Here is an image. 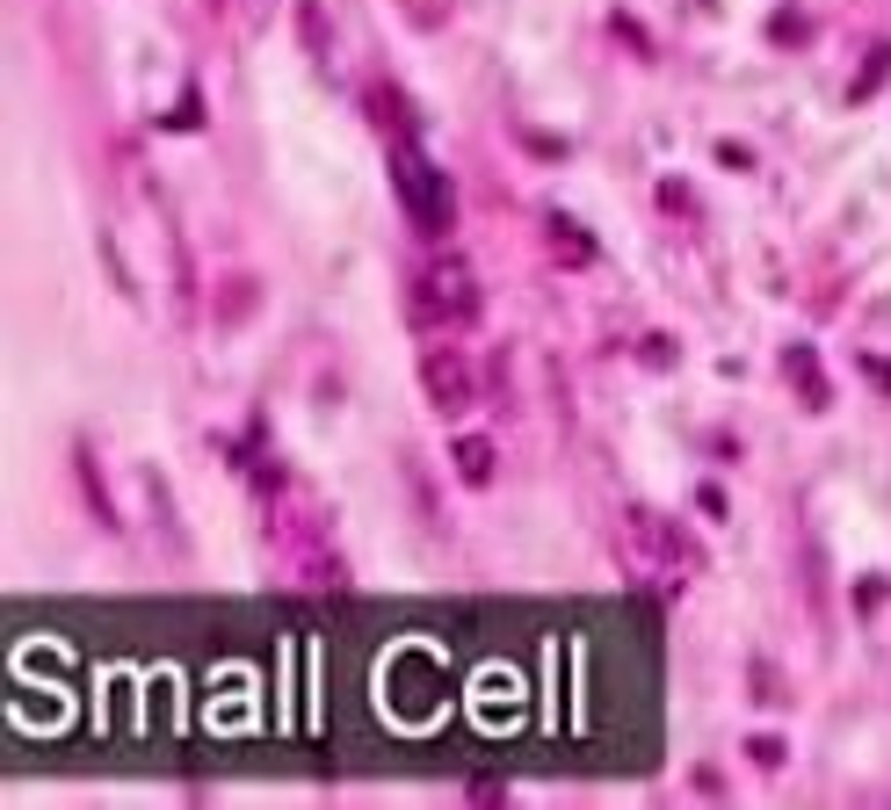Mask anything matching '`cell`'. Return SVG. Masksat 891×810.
Wrapping results in <instances>:
<instances>
[{
    "label": "cell",
    "instance_id": "obj_3",
    "mask_svg": "<svg viewBox=\"0 0 891 810\" xmlns=\"http://www.w3.org/2000/svg\"><path fill=\"white\" fill-rule=\"evenodd\" d=\"M420 384H428V398H436L442 413H464V406H472V377H464V363H457L450 347H428V355H420Z\"/></svg>",
    "mask_w": 891,
    "mask_h": 810
},
{
    "label": "cell",
    "instance_id": "obj_2",
    "mask_svg": "<svg viewBox=\"0 0 891 810\" xmlns=\"http://www.w3.org/2000/svg\"><path fill=\"white\" fill-rule=\"evenodd\" d=\"M472 297H479V282L457 254H442L436 268L420 276V311H472Z\"/></svg>",
    "mask_w": 891,
    "mask_h": 810
},
{
    "label": "cell",
    "instance_id": "obj_4",
    "mask_svg": "<svg viewBox=\"0 0 891 810\" xmlns=\"http://www.w3.org/2000/svg\"><path fill=\"white\" fill-rule=\"evenodd\" d=\"M450 464L464 470L472 485H486V478H493V442H486V434H457V442H450Z\"/></svg>",
    "mask_w": 891,
    "mask_h": 810
},
{
    "label": "cell",
    "instance_id": "obj_1",
    "mask_svg": "<svg viewBox=\"0 0 891 810\" xmlns=\"http://www.w3.org/2000/svg\"><path fill=\"white\" fill-rule=\"evenodd\" d=\"M392 181H399L406 218H414L428 240H442V232H450V181H442V167H428L414 145H399V153H392Z\"/></svg>",
    "mask_w": 891,
    "mask_h": 810
}]
</instances>
